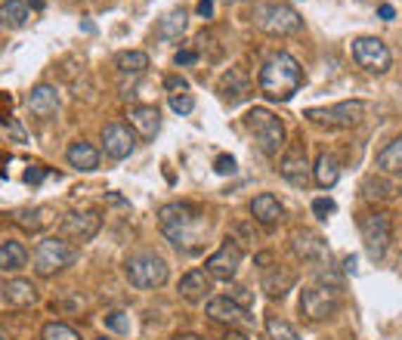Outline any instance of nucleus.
Here are the masks:
<instances>
[{
	"label": "nucleus",
	"mask_w": 402,
	"mask_h": 340,
	"mask_svg": "<svg viewBox=\"0 0 402 340\" xmlns=\"http://www.w3.org/2000/svg\"><path fill=\"white\" fill-rule=\"evenodd\" d=\"M257 87L269 103H288V99L304 87V68L291 53L278 50L260 65Z\"/></svg>",
	"instance_id": "nucleus-1"
},
{
	"label": "nucleus",
	"mask_w": 402,
	"mask_h": 340,
	"mask_svg": "<svg viewBox=\"0 0 402 340\" xmlns=\"http://www.w3.org/2000/svg\"><path fill=\"white\" fill-rule=\"evenodd\" d=\"M158 223H161V232L170 238V244L183 247V251H198L201 229H207L205 214L195 204H186V201L164 204L158 211Z\"/></svg>",
	"instance_id": "nucleus-2"
},
{
	"label": "nucleus",
	"mask_w": 402,
	"mask_h": 340,
	"mask_svg": "<svg viewBox=\"0 0 402 340\" xmlns=\"http://www.w3.org/2000/svg\"><path fill=\"white\" fill-rule=\"evenodd\" d=\"M245 127H247V133L254 136L257 149L266 155V158H275V155L282 152L285 124H282V118H275L269 108H251V112L245 115Z\"/></svg>",
	"instance_id": "nucleus-3"
},
{
	"label": "nucleus",
	"mask_w": 402,
	"mask_h": 340,
	"mask_svg": "<svg viewBox=\"0 0 402 340\" xmlns=\"http://www.w3.org/2000/svg\"><path fill=\"white\" fill-rule=\"evenodd\" d=\"M74 260H77V247L68 244L65 238H59V235H50L34 247L31 266H34L37 275L46 278V275H56V273H62V269H68Z\"/></svg>",
	"instance_id": "nucleus-4"
},
{
	"label": "nucleus",
	"mask_w": 402,
	"mask_h": 340,
	"mask_svg": "<svg viewBox=\"0 0 402 340\" xmlns=\"http://www.w3.org/2000/svg\"><path fill=\"white\" fill-rule=\"evenodd\" d=\"M124 275L127 282L139 291H149V288H161L167 282V263L158 257V254H134L127 263H124Z\"/></svg>",
	"instance_id": "nucleus-5"
},
{
	"label": "nucleus",
	"mask_w": 402,
	"mask_h": 340,
	"mask_svg": "<svg viewBox=\"0 0 402 340\" xmlns=\"http://www.w3.org/2000/svg\"><path fill=\"white\" fill-rule=\"evenodd\" d=\"M254 19H257V28L269 37H288L304 28L300 13L288 4H263V6H257Z\"/></svg>",
	"instance_id": "nucleus-6"
},
{
	"label": "nucleus",
	"mask_w": 402,
	"mask_h": 340,
	"mask_svg": "<svg viewBox=\"0 0 402 340\" xmlns=\"http://www.w3.org/2000/svg\"><path fill=\"white\" fill-rule=\"evenodd\" d=\"M337 309H340V291L331 288V285L313 282L300 291V313H304L309 322L331 319V315H337Z\"/></svg>",
	"instance_id": "nucleus-7"
},
{
	"label": "nucleus",
	"mask_w": 402,
	"mask_h": 340,
	"mask_svg": "<svg viewBox=\"0 0 402 340\" xmlns=\"http://www.w3.org/2000/svg\"><path fill=\"white\" fill-rule=\"evenodd\" d=\"M365 103L362 99H344V103H337V105H328V108H306L304 112V118L306 121H313V124H319V127H356L362 118H365Z\"/></svg>",
	"instance_id": "nucleus-8"
},
{
	"label": "nucleus",
	"mask_w": 402,
	"mask_h": 340,
	"mask_svg": "<svg viewBox=\"0 0 402 340\" xmlns=\"http://www.w3.org/2000/svg\"><path fill=\"white\" fill-rule=\"evenodd\" d=\"M353 59L359 68H365L368 74H387L393 65V53L381 37H356L353 41Z\"/></svg>",
	"instance_id": "nucleus-9"
},
{
	"label": "nucleus",
	"mask_w": 402,
	"mask_h": 340,
	"mask_svg": "<svg viewBox=\"0 0 402 340\" xmlns=\"http://www.w3.org/2000/svg\"><path fill=\"white\" fill-rule=\"evenodd\" d=\"M359 229H362V242H365L368 257L381 260L393 242V220L387 214H368V216H362Z\"/></svg>",
	"instance_id": "nucleus-10"
},
{
	"label": "nucleus",
	"mask_w": 402,
	"mask_h": 340,
	"mask_svg": "<svg viewBox=\"0 0 402 340\" xmlns=\"http://www.w3.org/2000/svg\"><path fill=\"white\" fill-rule=\"evenodd\" d=\"M99 226H103V220H99V214L93 211H72L65 214L59 220V238H65L68 244H87L96 238Z\"/></svg>",
	"instance_id": "nucleus-11"
},
{
	"label": "nucleus",
	"mask_w": 402,
	"mask_h": 340,
	"mask_svg": "<svg viewBox=\"0 0 402 340\" xmlns=\"http://www.w3.org/2000/svg\"><path fill=\"white\" fill-rule=\"evenodd\" d=\"M238 266H242V244H235L229 235H226V242H223L211 257L205 260V269L211 273V278H220V282L235 278Z\"/></svg>",
	"instance_id": "nucleus-12"
},
{
	"label": "nucleus",
	"mask_w": 402,
	"mask_h": 340,
	"mask_svg": "<svg viewBox=\"0 0 402 340\" xmlns=\"http://www.w3.org/2000/svg\"><path fill=\"white\" fill-rule=\"evenodd\" d=\"M309 170L313 167H309V161H306V145H304V139H297V143H291V149L282 155V161H278V174L291 185H297V189H306Z\"/></svg>",
	"instance_id": "nucleus-13"
},
{
	"label": "nucleus",
	"mask_w": 402,
	"mask_h": 340,
	"mask_svg": "<svg viewBox=\"0 0 402 340\" xmlns=\"http://www.w3.org/2000/svg\"><path fill=\"white\" fill-rule=\"evenodd\" d=\"M103 149L108 158L124 161L130 158L136 149V133L127 127V124H105L103 127Z\"/></svg>",
	"instance_id": "nucleus-14"
},
{
	"label": "nucleus",
	"mask_w": 402,
	"mask_h": 340,
	"mask_svg": "<svg viewBox=\"0 0 402 340\" xmlns=\"http://www.w3.org/2000/svg\"><path fill=\"white\" fill-rule=\"evenodd\" d=\"M291 251L297 260L304 263H325V257H328V244H325L322 235H316V232L309 229H297L291 235Z\"/></svg>",
	"instance_id": "nucleus-15"
},
{
	"label": "nucleus",
	"mask_w": 402,
	"mask_h": 340,
	"mask_svg": "<svg viewBox=\"0 0 402 340\" xmlns=\"http://www.w3.org/2000/svg\"><path fill=\"white\" fill-rule=\"evenodd\" d=\"M205 313L211 315L214 322L220 325H229V328H238V325L247 322V309L238 303L235 297H229V294H223V297H211L205 306Z\"/></svg>",
	"instance_id": "nucleus-16"
},
{
	"label": "nucleus",
	"mask_w": 402,
	"mask_h": 340,
	"mask_svg": "<svg viewBox=\"0 0 402 340\" xmlns=\"http://www.w3.org/2000/svg\"><path fill=\"white\" fill-rule=\"evenodd\" d=\"M176 291H180V297L186 300V303H205L207 297H211L214 291V278L207 269H189L180 285H176Z\"/></svg>",
	"instance_id": "nucleus-17"
},
{
	"label": "nucleus",
	"mask_w": 402,
	"mask_h": 340,
	"mask_svg": "<svg viewBox=\"0 0 402 340\" xmlns=\"http://www.w3.org/2000/svg\"><path fill=\"white\" fill-rule=\"evenodd\" d=\"M294 285H297V273H294L291 266H266L263 269V278H260V288L266 291L269 300H282L285 294H288Z\"/></svg>",
	"instance_id": "nucleus-18"
},
{
	"label": "nucleus",
	"mask_w": 402,
	"mask_h": 340,
	"mask_svg": "<svg viewBox=\"0 0 402 340\" xmlns=\"http://www.w3.org/2000/svg\"><path fill=\"white\" fill-rule=\"evenodd\" d=\"M28 112L34 115V118H41V121L56 118V115H59V93H56V87H50V84H37V87L28 93Z\"/></svg>",
	"instance_id": "nucleus-19"
},
{
	"label": "nucleus",
	"mask_w": 402,
	"mask_h": 340,
	"mask_svg": "<svg viewBox=\"0 0 402 340\" xmlns=\"http://www.w3.org/2000/svg\"><path fill=\"white\" fill-rule=\"evenodd\" d=\"M127 121H130V130L143 139H155L161 130V115L155 105H134L127 112Z\"/></svg>",
	"instance_id": "nucleus-20"
},
{
	"label": "nucleus",
	"mask_w": 402,
	"mask_h": 340,
	"mask_svg": "<svg viewBox=\"0 0 402 340\" xmlns=\"http://www.w3.org/2000/svg\"><path fill=\"white\" fill-rule=\"evenodd\" d=\"M247 93H251V81H247V72L245 68H229L226 74L220 77V96L226 99L229 105H238L242 99H247Z\"/></svg>",
	"instance_id": "nucleus-21"
},
{
	"label": "nucleus",
	"mask_w": 402,
	"mask_h": 340,
	"mask_svg": "<svg viewBox=\"0 0 402 340\" xmlns=\"http://www.w3.org/2000/svg\"><path fill=\"white\" fill-rule=\"evenodd\" d=\"M4 300H6V306H13V309L34 306L37 303V288L28 282V278H10V282L4 285Z\"/></svg>",
	"instance_id": "nucleus-22"
},
{
	"label": "nucleus",
	"mask_w": 402,
	"mask_h": 340,
	"mask_svg": "<svg viewBox=\"0 0 402 340\" xmlns=\"http://www.w3.org/2000/svg\"><path fill=\"white\" fill-rule=\"evenodd\" d=\"M282 204H278V198L273 192H260V195H254L251 201V216L260 223V226H275L278 220H282Z\"/></svg>",
	"instance_id": "nucleus-23"
},
{
	"label": "nucleus",
	"mask_w": 402,
	"mask_h": 340,
	"mask_svg": "<svg viewBox=\"0 0 402 340\" xmlns=\"http://www.w3.org/2000/svg\"><path fill=\"white\" fill-rule=\"evenodd\" d=\"M65 161L72 164L74 170H84V174H90V170L99 167V149H93L90 143H84V139H77L65 149Z\"/></svg>",
	"instance_id": "nucleus-24"
},
{
	"label": "nucleus",
	"mask_w": 402,
	"mask_h": 340,
	"mask_svg": "<svg viewBox=\"0 0 402 340\" xmlns=\"http://www.w3.org/2000/svg\"><path fill=\"white\" fill-rule=\"evenodd\" d=\"M13 223L28 232H41L53 223V207H22V211L13 214Z\"/></svg>",
	"instance_id": "nucleus-25"
},
{
	"label": "nucleus",
	"mask_w": 402,
	"mask_h": 340,
	"mask_svg": "<svg viewBox=\"0 0 402 340\" xmlns=\"http://www.w3.org/2000/svg\"><path fill=\"white\" fill-rule=\"evenodd\" d=\"M313 180L319 183L322 189H331V185H337V180H340V161L335 158V155L322 152L319 158H316V164H313Z\"/></svg>",
	"instance_id": "nucleus-26"
},
{
	"label": "nucleus",
	"mask_w": 402,
	"mask_h": 340,
	"mask_svg": "<svg viewBox=\"0 0 402 340\" xmlns=\"http://www.w3.org/2000/svg\"><path fill=\"white\" fill-rule=\"evenodd\" d=\"M28 266V251L22 242H4L0 244V273H19Z\"/></svg>",
	"instance_id": "nucleus-27"
},
{
	"label": "nucleus",
	"mask_w": 402,
	"mask_h": 340,
	"mask_svg": "<svg viewBox=\"0 0 402 340\" xmlns=\"http://www.w3.org/2000/svg\"><path fill=\"white\" fill-rule=\"evenodd\" d=\"M31 19L28 6L22 4V0H6V4H0V25L4 28H25Z\"/></svg>",
	"instance_id": "nucleus-28"
},
{
	"label": "nucleus",
	"mask_w": 402,
	"mask_h": 340,
	"mask_svg": "<svg viewBox=\"0 0 402 340\" xmlns=\"http://www.w3.org/2000/svg\"><path fill=\"white\" fill-rule=\"evenodd\" d=\"M377 167L381 174H402V133L377 152Z\"/></svg>",
	"instance_id": "nucleus-29"
},
{
	"label": "nucleus",
	"mask_w": 402,
	"mask_h": 340,
	"mask_svg": "<svg viewBox=\"0 0 402 340\" xmlns=\"http://www.w3.org/2000/svg\"><path fill=\"white\" fill-rule=\"evenodd\" d=\"M115 68H118V74H143L145 68H149V56H145L143 50H124L115 56Z\"/></svg>",
	"instance_id": "nucleus-30"
},
{
	"label": "nucleus",
	"mask_w": 402,
	"mask_h": 340,
	"mask_svg": "<svg viewBox=\"0 0 402 340\" xmlns=\"http://www.w3.org/2000/svg\"><path fill=\"white\" fill-rule=\"evenodd\" d=\"M155 31H158L161 41H176V37H180L183 31H186V13H183V10L164 13V15L158 19V28H155Z\"/></svg>",
	"instance_id": "nucleus-31"
},
{
	"label": "nucleus",
	"mask_w": 402,
	"mask_h": 340,
	"mask_svg": "<svg viewBox=\"0 0 402 340\" xmlns=\"http://www.w3.org/2000/svg\"><path fill=\"white\" fill-rule=\"evenodd\" d=\"M41 340H81V334L65 322H46L41 328Z\"/></svg>",
	"instance_id": "nucleus-32"
},
{
	"label": "nucleus",
	"mask_w": 402,
	"mask_h": 340,
	"mask_svg": "<svg viewBox=\"0 0 402 340\" xmlns=\"http://www.w3.org/2000/svg\"><path fill=\"white\" fill-rule=\"evenodd\" d=\"M266 334L273 340H300L297 331H294L285 319H278V315H266Z\"/></svg>",
	"instance_id": "nucleus-33"
},
{
	"label": "nucleus",
	"mask_w": 402,
	"mask_h": 340,
	"mask_svg": "<svg viewBox=\"0 0 402 340\" xmlns=\"http://www.w3.org/2000/svg\"><path fill=\"white\" fill-rule=\"evenodd\" d=\"M362 195H365V201H387L393 195V189L387 185L384 180H377V176H371V180L362 183Z\"/></svg>",
	"instance_id": "nucleus-34"
},
{
	"label": "nucleus",
	"mask_w": 402,
	"mask_h": 340,
	"mask_svg": "<svg viewBox=\"0 0 402 340\" xmlns=\"http://www.w3.org/2000/svg\"><path fill=\"white\" fill-rule=\"evenodd\" d=\"M105 328L115 331V334H130V328H134L130 313H124V309H112V313H105Z\"/></svg>",
	"instance_id": "nucleus-35"
},
{
	"label": "nucleus",
	"mask_w": 402,
	"mask_h": 340,
	"mask_svg": "<svg viewBox=\"0 0 402 340\" xmlns=\"http://www.w3.org/2000/svg\"><path fill=\"white\" fill-rule=\"evenodd\" d=\"M170 108H174L176 115H189L192 108H195V99H192L189 93H170Z\"/></svg>",
	"instance_id": "nucleus-36"
},
{
	"label": "nucleus",
	"mask_w": 402,
	"mask_h": 340,
	"mask_svg": "<svg viewBox=\"0 0 402 340\" xmlns=\"http://www.w3.org/2000/svg\"><path fill=\"white\" fill-rule=\"evenodd\" d=\"M337 211V204L331 198H313V214H316V220H328L331 214Z\"/></svg>",
	"instance_id": "nucleus-37"
},
{
	"label": "nucleus",
	"mask_w": 402,
	"mask_h": 340,
	"mask_svg": "<svg viewBox=\"0 0 402 340\" xmlns=\"http://www.w3.org/2000/svg\"><path fill=\"white\" fill-rule=\"evenodd\" d=\"M214 170L220 176H226V174H235V158L232 155H220V158L214 161Z\"/></svg>",
	"instance_id": "nucleus-38"
},
{
	"label": "nucleus",
	"mask_w": 402,
	"mask_h": 340,
	"mask_svg": "<svg viewBox=\"0 0 402 340\" xmlns=\"http://www.w3.org/2000/svg\"><path fill=\"white\" fill-rule=\"evenodd\" d=\"M232 242H257V238H251V226H247V223H235V226H232Z\"/></svg>",
	"instance_id": "nucleus-39"
},
{
	"label": "nucleus",
	"mask_w": 402,
	"mask_h": 340,
	"mask_svg": "<svg viewBox=\"0 0 402 340\" xmlns=\"http://www.w3.org/2000/svg\"><path fill=\"white\" fill-rule=\"evenodd\" d=\"M164 87L174 90V93H186V90H189V81H186V77H180V74H170L167 81H164Z\"/></svg>",
	"instance_id": "nucleus-40"
},
{
	"label": "nucleus",
	"mask_w": 402,
	"mask_h": 340,
	"mask_svg": "<svg viewBox=\"0 0 402 340\" xmlns=\"http://www.w3.org/2000/svg\"><path fill=\"white\" fill-rule=\"evenodd\" d=\"M174 62H176V65H192V62H198V53L195 50H180L174 56Z\"/></svg>",
	"instance_id": "nucleus-41"
},
{
	"label": "nucleus",
	"mask_w": 402,
	"mask_h": 340,
	"mask_svg": "<svg viewBox=\"0 0 402 340\" xmlns=\"http://www.w3.org/2000/svg\"><path fill=\"white\" fill-rule=\"evenodd\" d=\"M198 15L211 19V15H214V0H198Z\"/></svg>",
	"instance_id": "nucleus-42"
},
{
	"label": "nucleus",
	"mask_w": 402,
	"mask_h": 340,
	"mask_svg": "<svg viewBox=\"0 0 402 340\" xmlns=\"http://www.w3.org/2000/svg\"><path fill=\"white\" fill-rule=\"evenodd\" d=\"M377 15H381V19H384V22H390V19H393V15H396V10H393V6H390V4H384V6H377Z\"/></svg>",
	"instance_id": "nucleus-43"
},
{
	"label": "nucleus",
	"mask_w": 402,
	"mask_h": 340,
	"mask_svg": "<svg viewBox=\"0 0 402 340\" xmlns=\"http://www.w3.org/2000/svg\"><path fill=\"white\" fill-rule=\"evenodd\" d=\"M25 180H28V183H41V180H44V170H41V167H37V170H28Z\"/></svg>",
	"instance_id": "nucleus-44"
},
{
	"label": "nucleus",
	"mask_w": 402,
	"mask_h": 340,
	"mask_svg": "<svg viewBox=\"0 0 402 340\" xmlns=\"http://www.w3.org/2000/svg\"><path fill=\"white\" fill-rule=\"evenodd\" d=\"M344 273H356V257H346L344 260Z\"/></svg>",
	"instance_id": "nucleus-45"
},
{
	"label": "nucleus",
	"mask_w": 402,
	"mask_h": 340,
	"mask_svg": "<svg viewBox=\"0 0 402 340\" xmlns=\"http://www.w3.org/2000/svg\"><path fill=\"white\" fill-rule=\"evenodd\" d=\"M174 340H205V337H198V334H176Z\"/></svg>",
	"instance_id": "nucleus-46"
},
{
	"label": "nucleus",
	"mask_w": 402,
	"mask_h": 340,
	"mask_svg": "<svg viewBox=\"0 0 402 340\" xmlns=\"http://www.w3.org/2000/svg\"><path fill=\"white\" fill-rule=\"evenodd\" d=\"M220 340H245V337H242V334H223Z\"/></svg>",
	"instance_id": "nucleus-47"
},
{
	"label": "nucleus",
	"mask_w": 402,
	"mask_h": 340,
	"mask_svg": "<svg viewBox=\"0 0 402 340\" xmlns=\"http://www.w3.org/2000/svg\"><path fill=\"white\" fill-rule=\"evenodd\" d=\"M0 340H15V337H13V334H6V331L0 328Z\"/></svg>",
	"instance_id": "nucleus-48"
},
{
	"label": "nucleus",
	"mask_w": 402,
	"mask_h": 340,
	"mask_svg": "<svg viewBox=\"0 0 402 340\" xmlns=\"http://www.w3.org/2000/svg\"><path fill=\"white\" fill-rule=\"evenodd\" d=\"M96 340H112V337H96Z\"/></svg>",
	"instance_id": "nucleus-49"
},
{
	"label": "nucleus",
	"mask_w": 402,
	"mask_h": 340,
	"mask_svg": "<svg viewBox=\"0 0 402 340\" xmlns=\"http://www.w3.org/2000/svg\"><path fill=\"white\" fill-rule=\"evenodd\" d=\"M399 192H402V183H399Z\"/></svg>",
	"instance_id": "nucleus-50"
},
{
	"label": "nucleus",
	"mask_w": 402,
	"mask_h": 340,
	"mask_svg": "<svg viewBox=\"0 0 402 340\" xmlns=\"http://www.w3.org/2000/svg\"><path fill=\"white\" fill-rule=\"evenodd\" d=\"M399 90H402V84H399Z\"/></svg>",
	"instance_id": "nucleus-51"
}]
</instances>
